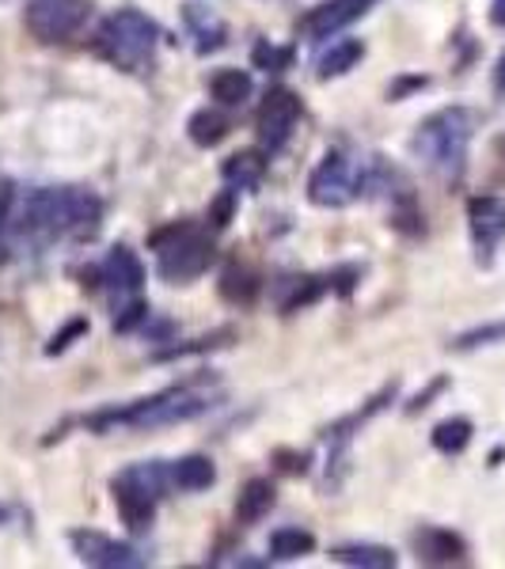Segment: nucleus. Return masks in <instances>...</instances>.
I'll return each instance as SVG.
<instances>
[{"instance_id": "1", "label": "nucleus", "mask_w": 505, "mask_h": 569, "mask_svg": "<svg viewBox=\"0 0 505 569\" xmlns=\"http://www.w3.org/2000/svg\"><path fill=\"white\" fill-rule=\"evenodd\" d=\"M20 221L28 232L39 235H76V240H84V235H95V228L103 221V201L76 187H46L28 194Z\"/></svg>"}, {"instance_id": "2", "label": "nucleus", "mask_w": 505, "mask_h": 569, "mask_svg": "<svg viewBox=\"0 0 505 569\" xmlns=\"http://www.w3.org/2000/svg\"><path fill=\"white\" fill-rule=\"evenodd\" d=\"M475 134V114L467 107H441L418 126L414 134V152L422 156V164L438 175L456 179L464 171L467 145Z\"/></svg>"}, {"instance_id": "3", "label": "nucleus", "mask_w": 505, "mask_h": 569, "mask_svg": "<svg viewBox=\"0 0 505 569\" xmlns=\"http://www.w3.org/2000/svg\"><path fill=\"white\" fill-rule=\"evenodd\" d=\"M160 42V28L137 8H118L115 15H107L95 39V50L111 61V65L126 69V73H141L152 61V50Z\"/></svg>"}, {"instance_id": "4", "label": "nucleus", "mask_w": 505, "mask_h": 569, "mask_svg": "<svg viewBox=\"0 0 505 569\" xmlns=\"http://www.w3.org/2000/svg\"><path fill=\"white\" fill-rule=\"evenodd\" d=\"M202 410H209V399L198 396L194 388H171L160 391L152 399H137L134 407L126 410H107V414H95L92 429H111V425H126V429H156V425H176V422H190Z\"/></svg>"}, {"instance_id": "5", "label": "nucleus", "mask_w": 505, "mask_h": 569, "mask_svg": "<svg viewBox=\"0 0 505 569\" xmlns=\"http://www.w3.org/2000/svg\"><path fill=\"white\" fill-rule=\"evenodd\" d=\"M152 247L160 262H156V270H160V277H168V282H190V277H202L209 266H213V240H206L198 228L190 224H171L164 228V232L152 235Z\"/></svg>"}, {"instance_id": "6", "label": "nucleus", "mask_w": 505, "mask_h": 569, "mask_svg": "<svg viewBox=\"0 0 505 569\" xmlns=\"http://www.w3.org/2000/svg\"><path fill=\"white\" fill-rule=\"evenodd\" d=\"M361 187H365V179L357 175L354 164L346 160L343 152H327L308 179V198H312V206H319V209H343L361 194Z\"/></svg>"}, {"instance_id": "7", "label": "nucleus", "mask_w": 505, "mask_h": 569, "mask_svg": "<svg viewBox=\"0 0 505 569\" xmlns=\"http://www.w3.org/2000/svg\"><path fill=\"white\" fill-rule=\"evenodd\" d=\"M88 23V0H31L28 31L39 42H65Z\"/></svg>"}, {"instance_id": "8", "label": "nucleus", "mask_w": 505, "mask_h": 569, "mask_svg": "<svg viewBox=\"0 0 505 569\" xmlns=\"http://www.w3.org/2000/svg\"><path fill=\"white\" fill-rule=\"evenodd\" d=\"M297 122H301V95L290 92V87H270L255 118L259 141H263L266 152H277V148L290 141Z\"/></svg>"}, {"instance_id": "9", "label": "nucleus", "mask_w": 505, "mask_h": 569, "mask_svg": "<svg viewBox=\"0 0 505 569\" xmlns=\"http://www.w3.org/2000/svg\"><path fill=\"white\" fill-rule=\"evenodd\" d=\"M73 550L84 566H103V569H134V566H145V558L137 555L134 547L126 542L103 536V531H73Z\"/></svg>"}, {"instance_id": "10", "label": "nucleus", "mask_w": 505, "mask_h": 569, "mask_svg": "<svg viewBox=\"0 0 505 569\" xmlns=\"http://www.w3.org/2000/svg\"><path fill=\"white\" fill-rule=\"evenodd\" d=\"M467 224H472V240L483 262H491V255L498 251V243L505 240V206L498 198L483 194L467 201Z\"/></svg>"}, {"instance_id": "11", "label": "nucleus", "mask_w": 505, "mask_h": 569, "mask_svg": "<svg viewBox=\"0 0 505 569\" xmlns=\"http://www.w3.org/2000/svg\"><path fill=\"white\" fill-rule=\"evenodd\" d=\"M377 0H327V4H316L308 15L301 20V31L308 39H327V34L343 31L346 23H354L357 15H365Z\"/></svg>"}, {"instance_id": "12", "label": "nucleus", "mask_w": 505, "mask_h": 569, "mask_svg": "<svg viewBox=\"0 0 505 569\" xmlns=\"http://www.w3.org/2000/svg\"><path fill=\"white\" fill-rule=\"evenodd\" d=\"M418 562L425 566H452V562H467V542L449 528H422L414 536Z\"/></svg>"}, {"instance_id": "13", "label": "nucleus", "mask_w": 505, "mask_h": 569, "mask_svg": "<svg viewBox=\"0 0 505 569\" xmlns=\"http://www.w3.org/2000/svg\"><path fill=\"white\" fill-rule=\"evenodd\" d=\"M99 274H103V282L115 288L118 296H137V288L145 285V266H141V259H137L129 247L111 251V255L103 259Z\"/></svg>"}, {"instance_id": "14", "label": "nucleus", "mask_w": 505, "mask_h": 569, "mask_svg": "<svg viewBox=\"0 0 505 569\" xmlns=\"http://www.w3.org/2000/svg\"><path fill=\"white\" fill-rule=\"evenodd\" d=\"M111 489H115V505H118V516L126 520V528H134V531L149 528L152 516H156V497L145 494V489H137V486H129V483H122V478H115V486Z\"/></svg>"}, {"instance_id": "15", "label": "nucleus", "mask_w": 505, "mask_h": 569, "mask_svg": "<svg viewBox=\"0 0 505 569\" xmlns=\"http://www.w3.org/2000/svg\"><path fill=\"white\" fill-rule=\"evenodd\" d=\"M274 502H277L274 483H270V478H251V483L240 489L236 520L240 524H259L270 509H274Z\"/></svg>"}, {"instance_id": "16", "label": "nucleus", "mask_w": 505, "mask_h": 569, "mask_svg": "<svg viewBox=\"0 0 505 569\" xmlns=\"http://www.w3.org/2000/svg\"><path fill=\"white\" fill-rule=\"evenodd\" d=\"M171 483L187 494H198V489H209L217 483V467L209 455H182V460L171 467Z\"/></svg>"}, {"instance_id": "17", "label": "nucleus", "mask_w": 505, "mask_h": 569, "mask_svg": "<svg viewBox=\"0 0 505 569\" xmlns=\"http://www.w3.org/2000/svg\"><path fill=\"white\" fill-rule=\"evenodd\" d=\"M330 562L338 566H361V569H396V550L388 547H372V542H354V547H335L330 550Z\"/></svg>"}, {"instance_id": "18", "label": "nucleus", "mask_w": 505, "mask_h": 569, "mask_svg": "<svg viewBox=\"0 0 505 569\" xmlns=\"http://www.w3.org/2000/svg\"><path fill=\"white\" fill-rule=\"evenodd\" d=\"M221 175H224V182H232V187L251 190V187H259V182H263L266 160H263V152H236V156H229V160H224Z\"/></svg>"}, {"instance_id": "19", "label": "nucleus", "mask_w": 505, "mask_h": 569, "mask_svg": "<svg viewBox=\"0 0 505 569\" xmlns=\"http://www.w3.org/2000/svg\"><path fill=\"white\" fill-rule=\"evenodd\" d=\"M187 134L198 148H213V145H221L224 137H229V118H224L221 110H209V107L194 110V114H190V122H187Z\"/></svg>"}, {"instance_id": "20", "label": "nucleus", "mask_w": 505, "mask_h": 569, "mask_svg": "<svg viewBox=\"0 0 505 569\" xmlns=\"http://www.w3.org/2000/svg\"><path fill=\"white\" fill-rule=\"evenodd\" d=\"M361 57H365V46L357 39L330 42V50L319 57V76H324V81H330V76H346Z\"/></svg>"}, {"instance_id": "21", "label": "nucleus", "mask_w": 505, "mask_h": 569, "mask_svg": "<svg viewBox=\"0 0 505 569\" xmlns=\"http://www.w3.org/2000/svg\"><path fill=\"white\" fill-rule=\"evenodd\" d=\"M472 418H445L441 425H433V449L445 452V455H460L472 444Z\"/></svg>"}, {"instance_id": "22", "label": "nucleus", "mask_w": 505, "mask_h": 569, "mask_svg": "<svg viewBox=\"0 0 505 569\" xmlns=\"http://www.w3.org/2000/svg\"><path fill=\"white\" fill-rule=\"evenodd\" d=\"M316 550V536L304 528H282L270 536V555L277 558V562H293V558H304Z\"/></svg>"}, {"instance_id": "23", "label": "nucleus", "mask_w": 505, "mask_h": 569, "mask_svg": "<svg viewBox=\"0 0 505 569\" xmlns=\"http://www.w3.org/2000/svg\"><path fill=\"white\" fill-rule=\"evenodd\" d=\"M209 92H213L217 103H224V107H236L251 95V76L243 73V69H221V73L213 76V84H209Z\"/></svg>"}, {"instance_id": "24", "label": "nucleus", "mask_w": 505, "mask_h": 569, "mask_svg": "<svg viewBox=\"0 0 505 569\" xmlns=\"http://www.w3.org/2000/svg\"><path fill=\"white\" fill-rule=\"evenodd\" d=\"M221 296L229 304H251L259 296V277L248 266H229L221 277Z\"/></svg>"}, {"instance_id": "25", "label": "nucleus", "mask_w": 505, "mask_h": 569, "mask_svg": "<svg viewBox=\"0 0 505 569\" xmlns=\"http://www.w3.org/2000/svg\"><path fill=\"white\" fill-rule=\"evenodd\" d=\"M229 338H236V330L224 327L217 335H206V338H194V341H179V346H168L156 354V361H176V357H190V354H206V349H217V346H229Z\"/></svg>"}, {"instance_id": "26", "label": "nucleus", "mask_w": 505, "mask_h": 569, "mask_svg": "<svg viewBox=\"0 0 505 569\" xmlns=\"http://www.w3.org/2000/svg\"><path fill=\"white\" fill-rule=\"evenodd\" d=\"M494 341H505V319L498 323H483V327L475 330H464L456 341H452V349H478V346H494Z\"/></svg>"}, {"instance_id": "27", "label": "nucleus", "mask_w": 505, "mask_h": 569, "mask_svg": "<svg viewBox=\"0 0 505 569\" xmlns=\"http://www.w3.org/2000/svg\"><path fill=\"white\" fill-rule=\"evenodd\" d=\"M255 69H266V73H277V69H290L293 65V50L290 46H270V42H259L255 54Z\"/></svg>"}, {"instance_id": "28", "label": "nucleus", "mask_w": 505, "mask_h": 569, "mask_svg": "<svg viewBox=\"0 0 505 569\" xmlns=\"http://www.w3.org/2000/svg\"><path fill=\"white\" fill-rule=\"evenodd\" d=\"M232 213H236V190H221L213 206H209V221H213V228H229Z\"/></svg>"}, {"instance_id": "29", "label": "nucleus", "mask_w": 505, "mask_h": 569, "mask_svg": "<svg viewBox=\"0 0 505 569\" xmlns=\"http://www.w3.org/2000/svg\"><path fill=\"white\" fill-rule=\"evenodd\" d=\"M81 335H88V319H73V323H69V327L61 330V335L50 338L46 354H50V357H54V354H65V349L73 346V338H81Z\"/></svg>"}, {"instance_id": "30", "label": "nucleus", "mask_w": 505, "mask_h": 569, "mask_svg": "<svg viewBox=\"0 0 505 569\" xmlns=\"http://www.w3.org/2000/svg\"><path fill=\"white\" fill-rule=\"evenodd\" d=\"M319 293H324V282H319V277H308V282L297 285V293H293L290 301H285V312H297V308H304V304H312Z\"/></svg>"}, {"instance_id": "31", "label": "nucleus", "mask_w": 505, "mask_h": 569, "mask_svg": "<svg viewBox=\"0 0 505 569\" xmlns=\"http://www.w3.org/2000/svg\"><path fill=\"white\" fill-rule=\"evenodd\" d=\"M149 315V304L145 301H129L126 308H122V315H115V330H134L137 323Z\"/></svg>"}, {"instance_id": "32", "label": "nucleus", "mask_w": 505, "mask_h": 569, "mask_svg": "<svg viewBox=\"0 0 505 569\" xmlns=\"http://www.w3.org/2000/svg\"><path fill=\"white\" fill-rule=\"evenodd\" d=\"M441 388H445V380L430 383V388H425V391H422V396H418V399L411 402V414H418V410H422V407H430V399H433V396H438V391H441Z\"/></svg>"}, {"instance_id": "33", "label": "nucleus", "mask_w": 505, "mask_h": 569, "mask_svg": "<svg viewBox=\"0 0 505 569\" xmlns=\"http://www.w3.org/2000/svg\"><path fill=\"white\" fill-rule=\"evenodd\" d=\"M411 87H425V76H414V81H403V84H396L388 92V99H403V92H411Z\"/></svg>"}, {"instance_id": "34", "label": "nucleus", "mask_w": 505, "mask_h": 569, "mask_svg": "<svg viewBox=\"0 0 505 569\" xmlns=\"http://www.w3.org/2000/svg\"><path fill=\"white\" fill-rule=\"evenodd\" d=\"M491 23L494 28H505V0H494L491 4Z\"/></svg>"}, {"instance_id": "35", "label": "nucleus", "mask_w": 505, "mask_h": 569, "mask_svg": "<svg viewBox=\"0 0 505 569\" xmlns=\"http://www.w3.org/2000/svg\"><path fill=\"white\" fill-rule=\"evenodd\" d=\"M494 87H498V95H505V54L498 57V65H494Z\"/></svg>"}, {"instance_id": "36", "label": "nucleus", "mask_w": 505, "mask_h": 569, "mask_svg": "<svg viewBox=\"0 0 505 569\" xmlns=\"http://www.w3.org/2000/svg\"><path fill=\"white\" fill-rule=\"evenodd\" d=\"M8 520V513H4V505H0V524H4Z\"/></svg>"}, {"instance_id": "37", "label": "nucleus", "mask_w": 505, "mask_h": 569, "mask_svg": "<svg viewBox=\"0 0 505 569\" xmlns=\"http://www.w3.org/2000/svg\"><path fill=\"white\" fill-rule=\"evenodd\" d=\"M502 148H505V141H502Z\"/></svg>"}]
</instances>
